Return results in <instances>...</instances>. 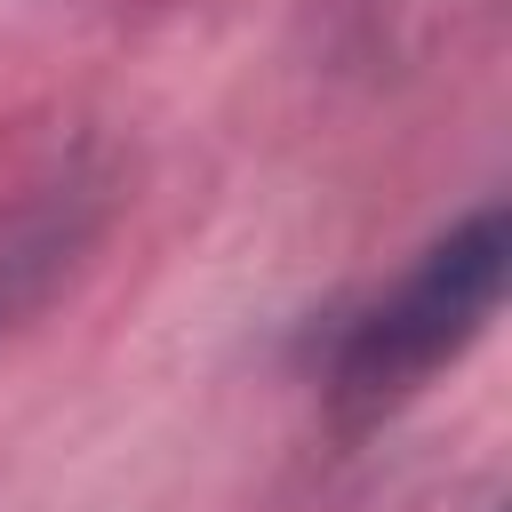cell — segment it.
Returning a JSON list of instances; mask_svg holds the SVG:
<instances>
[{"mask_svg":"<svg viewBox=\"0 0 512 512\" xmlns=\"http://www.w3.org/2000/svg\"><path fill=\"white\" fill-rule=\"evenodd\" d=\"M504 272H512V224L504 208H472L464 224H448L440 240L416 248V264L376 288L328 344V400L344 416H384L408 392H424L504 304Z\"/></svg>","mask_w":512,"mask_h":512,"instance_id":"obj_1","label":"cell"},{"mask_svg":"<svg viewBox=\"0 0 512 512\" xmlns=\"http://www.w3.org/2000/svg\"><path fill=\"white\" fill-rule=\"evenodd\" d=\"M64 248H72V232H64V224H24V232H8V240H0V320L32 296V280H40Z\"/></svg>","mask_w":512,"mask_h":512,"instance_id":"obj_2","label":"cell"}]
</instances>
